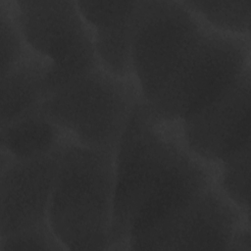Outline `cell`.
I'll return each mask as SVG.
<instances>
[{"label":"cell","mask_w":251,"mask_h":251,"mask_svg":"<svg viewBox=\"0 0 251 251\" xmlns=\"http://www.w3.org/2000/svg\"><path fill=\"white\" fill-rule=\"evenodd\" d=\"M215 171L186 148L176 124L135 105L115 150L110 250H127L131 237L186 205L214 184Z\"/></svg>","instance_id":"1"},{"label":"cell","mask_w":251,"mask_h":251,"mask_svg":"<svg viewBox=\"0 0 251 251\" xmlns=\"http://www.w3.org/2000/svg\"><path fill=\"white\" fill-rule=\"evenodd\" d=\"M115 152L67 139L47 211V224L65 250H110Z\"/></svg>","instance_id":"2"},{"label":"cell","mask_w":251,"mask_h":251,"mask_svg":"<svg viewBox=\"0 0 251 251\" xmlns=\"http://www.w3.org/2000/svg\"><path fill=\"white\" fill-rule=\"evenodd\" d=\"M139 100L133 79L98 66L52 92L38 108L72 141L115 152Z\"/></svg>","instance_id":"3"},{"label":"cell","mask_w":251,"mask_h":251,"mask_svg":"<svg viewBox=\"0 0 251 251\" xmlns=\"http://www.w3.org/2000/svg\"><path fill=\"white\" fill-rule=\"evenodd\" d=\"M250 69V37L207 27L149 105L158 121L177 124L220 97Z\"/></svg>","instance_id":"4"},{"label":"cell","mask_w":251,"mask_h":251,"mask_svg":"<svg viewBox=\"0 0 251 251\" xmlns=\"http://www.w3.org/2000/svg\"><path fill=\"white\" fill-rule=\"evenodd\" d=\"M8 3L27 49L47 65L49 95L99 66L76 1Z\"/></svg>","instance_id":"5"},{"label":"cell","mask_w":251,"mask_h":251,"mask_svg":"<svg viewBox=\"0 0 251 251\" xmlns=\"http://www.w3.org/2000/svg\"><path fill=\"white\" fill-rule=\"evenodd\" d=\"M207 27L182 1H141L130 60L144 105L155 100Z\"/></svg>","instance_id":"6"},{"label":"cell","mask_w":251,"mask_h":251,"mask_svg":"<svg viewBox=\"0 0 251 251\" xmlns=\"http://www.w3.org/2000/svg\"><path fill=\"white\" fill-rule=\"evenodd\" d=\"M249 216L214 184L183 207L131 237L127 250H227L237 226Z\"/></svg>","instance_id":"7"},{"label":"cell","mask_w":251,"mask_h":251,"mask_svg":"<svg viewBox=\"0 0 251 251\" xmlns=\"http://www.w3.org/2000/svg\"><path fill=\"white\" fill-rule=\"evenodd\" d=\"M250 71L208 106L176 124L190 153L214 171L251 144Z\"/></svg>","instance_id":"8"},{"label":"cell","mask_w":251,"mask_h":251,"mask_svg":"<svg viewBox=\"0 0 251 251\" xmlns=\"http://www.w3.org/2000/svg\"><path fill=\"white\" fill-rule=\"evenodd\" d=\"M61 147L29 160H16L1 151L0 237L47 224Z\"/></svg>","instance_id":"9"},{"label":"cell","mask_w":251,"mask_h":251,"mask_svg":"<svg viewBox=\"0 0 251 251\" xmlns=\"http://www.w3.org/2000/svg\"><path fill=\"white\" fill-rule=\"evenodd\" d=\"M90 31L98 64L107 72L132 79L130 47L141 1H76Z\"/></svg>","instance_id":"10"},{"label":"cell","mask_w":251,"mask_h":251,"mask_svg":"<svg viewBox=\"0 0 251 251\" xmlns=\"http://www.w3.org/2000/svg\"><path fill=\"white\" fill-rule=\"evenodd\" d=\"M47 65L31 52L0 76V126L38 108L48 97Z\"/></svg>","instance_id":"11"},{"label":"cell","mask_w":251,"mask_h":251,"mask_svg":"<svg viewBox=\"0 0 251 251\" xmlns=\"http://www.w3.org/2000/svg\"><path fill=\"white\" fill-rule=\"evenodd\" d=\"M1 127V151L16 160H29L51 154L68 137L36 108Z\"/></svg>","instance_id":"12"},{"label":"cell","mask_w":251,"mask_h":251,"mask_svg":"<svg viewBox=\"0 0 251 251\" xmlns=\"http://www.w3.org/2000/svg\"><path fill=\"white\" fill-rule=\"evenodd\" d=\"M182 2L208 27L233 36L250 37L251 0Z\"/></svg>","instance_id":"13"},{"label":"cell","mask_w":251,"mask_h":251,"mask_svg":"<svg viewBox=\"0 0 251 251\" xmlns=\"http://www.w3.org/2000/svg\"><path fill=\"white\" fill-rule=\"evenodd\" d=\"M250 150L248 144L215 169V185L242 214L250 217Z\"/></svg>","instance_id":"14"},{"label":"cell","mask_w":251,"mask_h":251,"mask_svg":"<svg viewBox=\"0 0 251 251\" xmlns=\"http://www.w3.org/2000/svg\"><path fill=\"white\" fill-rule=\"evenodd\" d=\"M0 34L2 76L30 52L23 39L8 1L4 0H0Z\"/></svg>","instance_id":"15"},{"label":"cell","mask_w":251,"mask_h":251,"mask_svg":"<svg viewBox=\"0 0 251 251\" xmlns=\"http://www.w3.org/2000/svg\"><path fill=\"white\" fill-rule=\"evenodd\" d=\"M65 250L48 224L0 237V251Z\"/></svg>","instance_id":"16"},{"label":"cell","mask_w":251,"mask_h":251,"mask_svg":"<svg viewBox=\"0 0 251 251\" xmlns=\"http://www.w3.org/2000/svg\"><path fill=\"white\" fill-rule=\"evenodd\" d=\"M227 250H251L250 220L243 221L237 226Z\"/></svg>","instance_id":"17"}]
</instances>
